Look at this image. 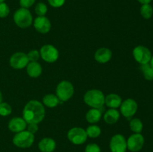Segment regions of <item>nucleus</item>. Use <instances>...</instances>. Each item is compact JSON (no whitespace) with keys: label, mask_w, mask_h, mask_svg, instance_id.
<instances>
[{"label":"nucleus","mask_w":153,"mask_h":152,"mask_svg":"<svg viewBox=\"0 0 153 152\" xmlns=\"http://www.w3.org/2000/svg\"><path fill=\"white\" fill-rule=\"evenodd\" d=\"M111 152H126L127 142L122 134H115L111 137L109 143Z\"/></svg>","instance_id":"nucleus-9"},{"label":"nucleus","mask_w":153,"mask_h":152,"mask_svg":"<svg viewBox=\"0 0 153 152\" xmlns=\"http://www.w3.org/2000/svg\"><path fill=\"white\" fill-rule=\"evenodd\" d=\"M34 27L39 33L45 34L49 32L52 25L49 19L45 16H37L34 21Z\"/></svg>","instance_id":"nucleus-13"},{"label":"nucleus","mask_w":153,"mask_h":152,"mask_svg":"<svg viewBox=\"0 0 153 152\" xmlns=\"http://www.w3.org/2000/svg\"><path fill=\"white\" fill-rule=\"evenodd\" d=\"M4 1H5V0H0V3H1V2H4Z\"/></svg>","instance_id":"nucleus-37"},{"label":"nucleus","mask_w":153,"mask_h":152,"mask_svg":"<svg viewBox=\"0 0 153 152\" xmlns=\"http://www.w3.org/2000/svg\"><path fill=\"white\" fill-rule=\"evenodd\" d=\"M140 70L143 73V77L147 80H153V68L149 63L142 64L140 66Z\"/></svg>","instance_id":"nucleus-24"},{"label":"nucleus","mask_w":153,"mask_h":152,"mask_svg":"<svg viewBox=\"0 0 153 152\" xmlns=\"http://www.w3.org/2000/svg\"><path fill=\"white\" fill-rule=\"evenodd\" d=\"M133 56L134 60L142 65L149 63L152 58V53L146 46H137L133 49Z\"/></svg>","instance_id":"nucleus-8"},{"label":"nucleus","mask_w":153,"mask_h":152,"mask_svg":"<svg viewBox=\"0 0 153 152\" xmlns=\"http://www.w3.org/2000/svg\"><path fill=\"white\" fill-rule=\"evenodd\" d=\"M105 96L103 92L99 89H91L86 92L84 95L85 104L92 108L100 109L103 107L105 104Z\"/></svg>","instance_id":"nucleus-2"},{"label":"nucleus","mask_w":153,"mask_h":152,"mask_svg":"<svg viewBox=\"0 0 153 152\" xmlns=\"http://www.w3.org/2000/svg\"><path fill=\"white\" fill-rule=\"evenodd\" d=\"M74 93V87L69 80H62L56 88V95L61 101H67L72 98Z\"/></svg>","instance_id":"nucleus-5"},{"label":"nucleus","mask_w":153,"mask_h":152,"mask_svg":"<svg viewBox=\"0 0 153 152\" xmlns=\"http://www.w3.org/2000/svg\"><path fill=\"white\" fill-rule=\"evenodd\" d=\"M49 4L53 7H61L65 3L66 0H47Z\"/></svg>","instance_id":"nucleus-31"},{"label":"nucleus","mask_w":153,"mask_h":152,"mask_svg":"<svg viewBox=\"0 0 153 152\" xmlns=\"http://www.w3.org/2000/svg\"><path fill=\"white\" fill-rule=\"evenodd\" d=\"M112 58V52L108 48H100L94 55V58L100 63H106Z\"/></svg>","instance_id":"nucleus-15"},{"label":"nucleus","mask_w":153,"mask_h":152,"mask_svg":"<svg viewBox=\"0 0 153 152\" xmlns=\"http://www.w3.org/2000/svg\"><path fill=\"white\" fill-rule=\"evenodd\" d=\"M140 15L145 19H150L153 14V7L150 4H142L140 9Z\"/></svg>","instance_id":"nucleus-23"},{"label":"nucleus","mask_w":153,"mask_h":152,"mask_svg":"<svg viewBox=\"0 0 153 152\" xmlns=\"http://www.w3.org/2000/svg\"><path fill=\"white\" fill-rule=\"evenodd\" d=\"M27 123L23 118L13 117L8 122V129L11 132L19 133L22 131H25L27 128Z\"/></svg>","instance_id":"nucleus-14"},{"label":"nucleus","mask_w":153,"mask_h":152,"mask_svg":"<svg viewBox=\"0 0 153 152\" xmlns=\"http://www.w3.org/2000/svg\"><path fill=\"white\" fill-rule=\"evenodd\" d=\"M34 142V134L28 131H22L16 133L13 137V143L19 148H28L33 145Z\"/></svg>","instance_id":"nucleus-4"},{"label":"nucleus","mask_w":153,"mask_h":152,"mask_svg":"<svg viewBox=\"0 0 153 152\" xmlns=\"http://www.w3.org/2000/svg\"><path fill=\"white\" fill-rule=\"evenodd\" d=\"M40 55L42 59L47 63H54L59 58L58 50L54 46L46 44L42 46L40 50Z\"/></svg>","instance_id":"nucleus-7"},{"label":"nucleus","mask_w":153,"mask_h":152,"mask_svg":"<svg viewBox=\"0 0 153 152\" xmlns=\"http://www.w3.org/2000/svg\"><path fill=\"white\" fill-rule=\"evenodd\" d=\"M86 120L88 121L89 123L94 124L98 122L102 118V111L100 109L92 108L90 110H88V113H86Z\"/></svg>","instance_id":"nucleus-20"},{"label":"nucleus","mask_w":153,"mask_h":152,"mask_svg":"<svg viewBox=\"0 0 153 152\" xmlns=\"http://www.w3.org/2000/svg\"><path fill=\"white\" fill-rule=\"evenodd\" d=\"M12 108L9 104L6 102L0 103V116H7L11 113Z\"/></svg>","instance_id":"nucleus-27"},{"label":"nucleus","mask_w":153,"mask_h":152,"mask_svg":"<svg viewBox=\"0 0 153 152\" xmlns=\"http://www.w3.org/2000/svg\"><path fill=\"white\" fill-rule=\"evenodd\" d=\"M85 131H86L88 137H90V138H97L101 134V128L95 125L88 127Z\"/></svg>","instance_id":"nucleus-25"},{"label":"nucleus","mask_w":153,"mask_h":152,"mask_svg":"<svg viewBox=\"0 0 153 152\" xmlns=\"http://www.w3.org/2000/svg\"><path fill=\"white\" fill-rule=\"evenodd\" d=\"M10 13V8L5 2L0 3V18L7 17Z\"/></svg>","instance_id":"nucleus-28"},{"label":"nucleus","mask_w":153,"mask_h":152,"mask_svg":"<svg viewBox=\"0 0 153 152\" xmlns=\"http://www.w3.org/2000/svg\"><path fill=\"white\" fill-rule=\"evenodd\" d=\"M27 131L31 134H34L38 131V125L35 123H29L27 125Z\"/></svg>","instance_id":"nucleus-33"},{"label":"nucleus","mask_w":153,"mask_h":152,"mask_svg":"<svg viewBox=\"0 0 153 152\" xmlns=\"http://www.w3.org/2000/svg\"><path fill=\"white\" fill-rule=\"evenodd\" d=\"M67 138L69 141L74 145H82L87 141L88 135L85 129L79 127L71 128L67 133Z\"/></svg>","instance_id":"nucleus-6"},{"label":"nucleus","mask_w":153,"mask_h":152,"mask_svg":"<svg viewBox=\"0 0 153 152\" xmlns=\"http://www.w3.org/2000/svg\"><path fill=\"white\" fill-rule=\"evenodd\" d=\"M35 2V0H19V4L21 7L23 8H29Z\"/></svg>","instance_id":"nucleus-32"},{"label":"nucleus","mask_w":153,"mask_h":152,"mask_svg":"<svg viewBox=\"0 0 153 152\" xmlns=\"http://www.w3.org/2000/svg\"><path fill=\"white\" fill-rule=\"evenodd\" d=\"M137 1H138L139 3H140V4H150V2L152 1V0H137Z\"/></svg>","instance_id":"nucleus-34"},{"label":"nucleus","mask_w":153,"mask_h":152,"mask_svg":"<svg viewBox=\"0 0 153 152\" xmlns=\"http://www.w3.org/2000/svg\"><path fill=\"white\" fill-rule=\"evenodd\" d=\"M120 113L126 118H131L137 110V104L132 98H127L120 105Z\"/></svg>","instance_id":"nucleus-12"},{"label":"nucleus","mask_w":153,"mask_h":152,"mask_svg":"<svg viewBox=\"0 0 153 152\" xmlns=\"http://www.w3.org/2000/svg\"><path fill=\"white\" fill-rule=\"evenodd\" d=\"M10 65L15 69H22L26 67L29 63L27 54L23 52H16L10 58Z\"/></svg>","instance_id":"nucleus-11"},{"label":"nucleus","mask_w":153,"mask_h":152,"mask_svg":"<svg viewBox=\"0 0 153 152\" xmlns=\"http://www.w3.org/2000/svg\"><path fill=\"white\" fill-rule=\"evenodd\" d=\"M85 152H101V148L96 143H90L85 147Z\"/></svg>","instance_id":"nucleus-30"},{"label":"nucleus","mask_w":153,"mask_h":152,"mask_svg":"<svg viewBox=\"0 0 153 152\" xmlns=\"http://www.w3.org/2000/svg\"><path fill=\"white\" fill-rule=\"evenodd\" d=\"M35 13L38 16H43L46 15L47 13V6L43 2H38L35 6Z\"/></svg>","instance_id":"nucleus-26"},{"label":"nucleus","mask_w":153,"mask_h":152,"mask_svg":"<svg viewBox=\"0 0 153 152\" xmlns=\"http://www.w3.org/2000/svg\"><path fill=\"white\" fill-rule=\"evenodd\" d=\"M149 63L150 64L151 66L153 68V55H152V58H151V60H150V61H149Z\"/></svg>","instance_id":"nucleus-35"},{"label":"nucleus","mask_w":153,"mask_h":152,"mask_svg":"<svg viewBox=\"0 0 153 152\" xmlns=\"http://www.w3.org/2000/svg\"><path fill=\"white\" fill-rule=\"evenodd\" d=\"M105 104L111 109H117L120 107L122 98L120 95L115 93L108 94L105 98Z\"/></svg>","instance_id":"nucleus-17"},{"label":"nucleus","mask_w":153,"mask_h":152,"mask_svg":"<svg viewBox=\"0 0 153 152\" xmlns=\"http://www.w3.org/2000/svg\"><path fill=\"white\" fill-rule=\"evenodd\" d=\"M120 119V113L116 109H109L105 113L103 119L108 125H114Z\"/></svg>","instance_id":"nucleus-19"},{"label":"nucleus","mask_w":153,"mask_h":152,"mask_svg":"<svg viewBox=\"0 0 153 152\" xmlns=\"http://www.w3.org/2000/svg\"><path fill=\"white\" fill-rule=\"evenodd\" d=\"M55 148L56 142L52 138H43L38 143V149L41 152H53Z\"/></svg>","instance_id":"nucleus-16"},{"label":"nucleus","mask_w":153,"mask_h":152,"mask_svg":"<svg viewBox=\"0 0 153 152\" xmlns=\"http://www.w3.org/2000/svg\"><path fill=\"white\" fill-rule=\"evenodd\" d=\"M129 127L131 131H133L134 134H140L143 131V125L140 119L134 118V119H131L130 122Z\"/></svg>","instance_id":"nucleus-22"},{"label":"nucleus","mask_w":153,"mask_h":152,"mask_svg":"<svg viewBox=\"0 0 153 152\" xmlns=\"http://www.w3.org/2000/svg\"><path fill=\"white\" fill-rule=\"evenodd\" d=\"M2 102V94H1V92L0 91V103Z\"/></svg>","instance_id":"nucleus-36"},{"label":"nucleus","mask_w":153,"mask_h":152,"mask_svg":"<svg viewBox=\"0 0 153 152\" xmlns=\"http://www.w3.org/2000/svg\"><path fill=\"white\" fill-rule=\"evenodd\" d=\"M27 56H28L29 62H36L40 59V52L37 50H31L27 54Z\"/></svg>","instance_id":"nucleus-29"},{"label":"nucleus","mask_w":153,"mask_h":152,"mask_svg":"<svg viewBox=\"0 0 153 152\" xmlns=\"http://www.w3.org/2000/svg\"><path fill=\"white\" fill-rule=\"evenodd\" d=\"M45 114L44 106L37 100H31L24 107L22 118L28 124H38L43 120Z\"/></svg>","instance_id":"nucleus-1"},{"label":"nucleus","mask_w":153,"mask_h":152,"mask_svg":"<svg viewBox=\"0 0 153 152\" xmlns=\"http://www.w3.org/2000/svg\"><path fill=\"white\" fill-rule=\"evenodd\" d=\"M13 21L20 28H28L33 22V17L28 9L20 7L15 11Z\"/></svg>","instance_id":"nucleus-3"},{"label":"nucleus","mask_w":153,"mask_h":152,"mask_svg":"<svg viewBox=\"0 0 153 152\" xmlns=\"http://www.w3.org/2000/svg\"><path fill=\"white\" fill-rule=\"evenodd\" d=\"M127 149L131 152H138L143 148L145 139L141 134H134L126 140Z\"/></svg>","instance_id":"nucleus-10"},{"label":"nucleus","mask_w":153,"mask_h":152,"mask_svg":"<svg viewBox=\"0 0 153 152\" xmlns=\"http://www.w3.org/2000/svg\"><path fill=\"white\" fill-rule=\"evenodd\" d=\"M43 103L47 107L54 108L59 104L60 100L56 95L47 94L43 98Z\"/></svg>","instance_id":"nucleus-21"},{"label":"nucleus","mask_w":153,"mask_h":152,"mask_svg":"<svg viewBox=\"0 0 153 152\" xmlns=\"http://www.w3.org/2000/svg\"><path fill=\"white\" fill-rule=\"evenodd\" d=\"M26 72L31 77L36 78L40 76L42 73V66L37 61L29 62L26 66Z\"/></svg>","instance_id":"nucleus-18"}]
</instances>
